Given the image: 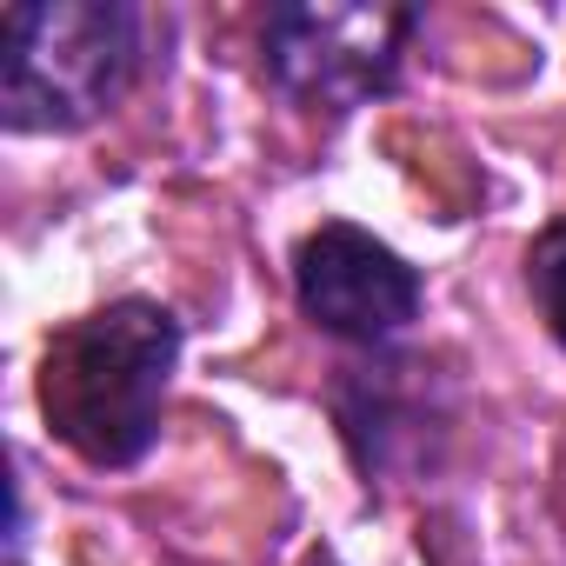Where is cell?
Here are the masks:
<instances>
[{"mask_svg":"<svg viewBox=\"0 0 566 566\" xmlns=\"http://www.w3.org/2000/svg\"><path fill=\"white\" fill-rule=\"evenodd\" d=\"M174 367H180V321L154 301H114L48 340L41 420L87 467L120 473L147 460V447L160 440Z\"/></svg>","mask_w":566,"mask_h":566,"instance_id":"obj_1","label":"cell"},{"mask_svg":"<svg viewBox=\"0 0 566 566\" xmlns=\"http://www.w3.org/2000/svg\"><path fill=\"white\" fill-rule=\"evenodd\" d=\"M140 74V14L120 0H21L0 21V120L74 134Z\"/></svg>","mask_w":566,"mask_h":566,"instance_id":"obj_2","label":"cell"},{"mask_svg":"<svg viewBox=\"0 0 566 566\" xmlns=\"http://www.w3.org/2000/svg\"><path fill=\"white\" fill-rule=\"evenodd\" d=\"M407 8H327V0H301V8L266 14V74L273 87L314 107V114H354L380 101L400 81V54L413 41Z\"/></svg>","mask_w":566,"mask_h":566,"instance_id":"obj_3","label":"cell"},{"mask_svg":"<svg viewBox=\"0 0 566 566\" xmlns=\"http://www.w3.org/2000/svg\"><path fill=\"white\" fill-rule=\"evenodd\" d=\"M294 294H301V314L321 334H334L347 347H367V354L400 340L420 321V301H427L420 266H407L387 240H374L354 220H327L301 240Z\"/></svg>","mask_w":566,"mask_h":566,"instance_id":"obj_4","label":"cell"},{"mask_svg":"<svg viewBox=\"0 0 566 566\" xmlns=\"http://www.w3.org/2000/svg\"><path fill=\"white\" fill-rule=\"evenodd\" d=\"M413 374H420L413 360H367V367H347V380L334 387L340 433L367 480L427 460V427H440V413L427 407V387Z\"/></svg>","mask_w":566,"mask_h":566,"instance_id":"obj_5","label":"cell"},{"mask_svg":"<svg viewBox=\"0 0 566 566\" xmlns=\"http://www.w3.org/2000/svg\"><path fill=\"white\" fill-rule=\"evenodd\" d=\"M526 287H533V307L546 321V334L566 347V220H553L533 253H526Z\"/></svg>","mask_w":566,"mask_h":566,"instance_id":"obj_6","label":"cell"},{"mask_svg":"<svg viewBox=\"0 0 566 566\" xmlns=\"http://www.w3.org/2000/svg\"><path fill=\"white\" fill-rule=\"evenodd\" d=\"M307 566H340V559L334 553H307Z\"/></svg>","mask_w":566,"mask_h":566,"instance_id":"obj_7","label":"cell"}]
</instances>
